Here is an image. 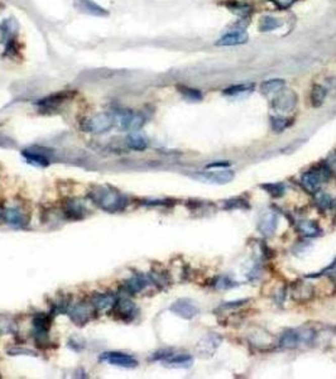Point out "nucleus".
<instances>
[{
  "instance_id": "nucleus-1",
  "label": "nucleus",
  "mask_w": 336,
  "mask_h": 379,
  "mask_svg": "<svg viewBox=\"0 0 336 379\" xmlns=\"http://www.w3.org/2000/svg\"><path fill=\"white\" fill-rule=\"evenodd\" d=\"M90 197L93 204L98 205L106 212H120L128 205V200L118 190L109 186H101L90 192Z\"/></svg>"
},
{
  "instance_id": "nucleus-2",
  "label": "nucleus",
  "mask_w": 336,
  "mask_h": 379,
  "mask_svg": "<svg viewBox=\"0 0 336 379\" xmlns=\"http://www.w3.org/2000/svg\"><path fill=\"white\" fill-rule=\"evenodd\" d=\"M115 124V118L109 113H101L96 114V115L91 116L90 119L83 123L82 129L86 133H93V134H101L108 131L109 129L113 128Z\"/></svg>"
},
{
  "instance_id": "nucleus-3",
  "label": "nucleus",
  "mask_w": 336,
  "mask_h": 379,
  "mask_svg": "<svg viewBox=\"0 0 336 379\" xmlns=\"http://www.w3.org/2000/svg\"><path fill=\"white\" fill-rule=\"evenodd\" d=\"M99 360L110 364V365L125 369L135 368L138 365V360L134 356L125 353H119V351H106V353H103L99 356Z\"/></svg>"
},
{
  "instance_id": "nucleus-4",
  "label": "nucleus",
  "mask_w": 336,
  "mask_h": 379,
  "mask_svg": "<svg viewBox=\"0 0 336 379\" xmlns=\"http://www.w3.org/2000/svg\"><path fill=\"white\" fill-rule=\"evenodd\" d=\"M95 311L96 310L93 308V306L91 305V303L81 302L71 308L70 312H68V316H70L71 321H72L75 325L83 326L92 318V313L95 312Z\"/></svg>"
},
{
  "instance_id": "nucleus-5",
  "label": "nucleus",
  "mask_w": 336,
  "mask_h": 379,
  "mask_svg": "<svg viewBox=\"0 0 336 379\" xmlns=\"http://www.w3.org/2000/svg\"><path fill=\"white\" fill-rule=\"evenodd\" d=\"M194 177L202 182H207V183L225 184L234 179V172L230 171V169H220V171L200 172V173L195 174Z\"/></svg>"
},
{
  "instance_id": "nucleus-6",
  "label": "nucleus",
  "mask_w": 336,
  "mask_h": 379,
  "mask_svg": "<svg viewBox=\"0 0 336 379\" xmlns=\"http://www.w3.org/2000/svg\"><path fill=\"white\" fill-rule=\"evenodd\" d=\"M169 310H171L174 315L179 316V317L184 318V320H191V318H194L200 311L196 303L192 300H188V298L177 300L176 302L172 303Z\"/></svg>"
},
{
  "instance_id": "nucleus-7",
  "label": "nucleus",
  "mask_w": 336,
  "mask_h": 379,
  "mask_svg": "<svg viewBox=\"0 0 336 379\" xmlns=\"http://www.w3.org/2000/svg\"><path fill=\"white\" fill-rule=\"evenodd\" d=\"M297 104V95L292 90H284L278 93L273 100V108L278 113H290Z\"/></svg>"
},
{
  "instance_id": "nucleus-8",
  "label": "nucleus",
  "mask_w": 336,
  "mask_h": 379,
  "mask_svg": "<svg viewBox=\"0 0 336 379\" xmlns=\"http://www.w3.org/2000/svg\"><path fill=\"white\" fill-rule=\"evenodd\" d=\"M111 311L118 316L119 320L126 321V322L133 320L136 315L135 305L130 300H128V298H121L119 301L116 300L115 305L111 308Z\"/></svg>"
},
{
  "instance_id": "nucleus-9",
  "label": "nucleus",
  "mask_w": 336,
  "mask_h": 379,
  "mask_svg": "<svg viewBox=\"0 0 336 379\" xmlns=\"http://www.w3.org/2000/svg\"><path fill=\"white\" fill-rule=\"evenodd\" d=\"M33 333H34L35 343L43 344V341L47 340L48 331L51 327V316L44 315V313H39L33 318ZM38 344V345H39Z\"/></svg>"
},
{
  "instance_id": "nucleus-10",
  "label": "nucleus",
  "mask_w": 336,
  "mask_h": 379,
  "mask_svg": "<svg viewBox=\"0 0 336 379\" xmlns=\"http://www.w3.org/2000/svg\"><path fill=\"white\" fill-rule=\"evenodd\" d=\"M75 8L81 13L93 17H108L109 12L92 0H75Z\"/></svg>"
},
{
  "instance_id": "nucleus-11",
  "label": "nucleus",
  "mask_w": 336,
  "mask_h": 379,
  "mask_svg": "<svg viewBox=\"0 0 336 379\" xmlns=\"http://www.w3.org/2000/svg\"><path fill=\"white\" fill-rule=\"evenodd\" d=\"M3 216H4L5 222L8 225L13 227H17V229H23V227L27 226L28 224V219L25 216L24 212L20 211L19 209L17 207H10V209H7L4 212H3Z\"/></svg>"
},
{
  "instance_id": "nucleus-12",
  "label": "nucleus",
  "mask_w": 336,
  "mask_h": 379,
  "mask_svg": "<svg viewBox=\"0 0 336 379\" xmlns=\"http://www.w3.org/2000/svg\"><path fill=\"white\" fill-rule=\"evenodd\" d=\"M277 215L272 211H264L259 217L258 221V230L263 235H270L277 229Z\"/></svg>"
},
{
  "instance_id": "nucleus-13",
  "label": "nucleus",
  "mask_w": 336,
  "mask_h": 379,
  "mask_svg": "<svg viewBox=\"0 0 336 379\" xmlns=\"http://www.w3.org/2000/svg\"><path fill=\"white\" fill-rule=\"evenodd\" d=\"M116 302V297L113 293H98L91 298V305L96 311H108L113 308Z\"/></svg>"
},
{
  "instance_id": "nucleus-14",
  "label": "nucleus",
  "mask_w": 336,
  "mask_h": 379,
  "mask_svg": "<svg viewBox=\"0 0 336 379\" xmlns=\"http://www.w3.org/2000/svg\"><path fill=\"white\" fill-rule=\"evenodd\" d=\"M72 93L73 92H71V91H61V92L52 93V95H50V96H47V98L39 100L38 105H39L40 108H44V109H53L57 105H60V104H62L63 101L71 99Z\"/></svg>"
},
{
  "instance_id": "nucleus-15",
  "label": "nucleus",
  "mask_w": 336,
  "mask_h": 379,
  "mask_svg": "<svg viewBox=\"0 0 336 379\" xmlns=\"http://www.w3.org/2000/svg\"><path fill=\"white\" fill-rule=\"evenodd\" d=\"M248 34L244 32H230L227 34L222 35L219 40L216 42V45H237V44H244L248 42Z\"/></svg>"
},
{
  "instance_id": "nucleus-16",
  "label": "nucleus",
  "mask_w": 336,
  "mask_h": 379,
  "mask_svg": "<svg viewBox=\"0 0 336 379\" xmlns=\"http://www.w3.org/2000/svg\"><path fill=\"white\" fill-rule=\"evenodd\" d=\"M22 156L29 164L35 167H48L50 166V159L42 152H35L32 149H25L22 152Z\"/></svg>"
},
{
  "instance_id": "nucleus-17",
  "label": "nucleus",
  "mask_w": 336,
  "mask_h": 379,
  "mask_svg": "<svg viewBox=\"0 0 336 379\" xmlns=\"http://www.w3.org/2000/svg\"><path fill=\"white\" fill-rule=\"evenodd\" d=\"M146 286H147L146 278L141 277V275H134V277H131L130 279H128L125 283H124L121 290L125 291V292L129 293V295H135V293L143 291L144 288H146Z\"/></svg>"
},
{
  "instance_id": "nucleus-18",
  "label": "nucleus",
  "mask_w": 336,
  "mask_h": 379,
  "mask_svg": "<svg viewBox=\"0 0 336 379\" xmlns=\"http://www.w3.org/2000/svg\"><path fill=\"white\" fill-rule=\"evenodd\" d=\"M163 363L171 368H189L192 365V358L186 354H172Z\"/></svg>"
},
{
  "instance_id": "nucleus-19",
  "label": "nucleus",
  "mask_w": 336,
  "mask_h": 379,
  "mask_svg": "<svg viewBox=\"0 0 336 379\" xmlns=\"http://www.w3.org/2000/svg\"><path fill=\"white\" fill-rule=\"evenodd\" d=\"M323 176L321 174L320 171H310L302 176V182L308 190L311 191H316L322 183Z\"/></svg>"
},
{
  "instance_id": "nucleus-20",
  "label": "nucleus",
  "mask_w": 336,
  "mask_h": 379,
  "mask_svg": "<svg viewBox=\"0 0 336 379\" xmlns=\"http://www.w3.org/2000/svg\"><path fill=\"white\" fill-rule=\"evenodd\" d=\"M65 212L70 219L78 220V219H82L83 215H85V212H86V209L81 202L76 201V200H70V201L66 204Z\"/></svg>"
},
{
  "instance_id": "nucleus-21",
  "label": "nucleus",
  "mask_w": 336,
  "mask_h": 379,
  "mask_svg": "<svg viewBox=\"0 0 336 379\" xmlns=\"http://www.w3.org/2000/svg\"><path fill=\"white\" fill-rule=\"evenodd\" d=\"M126 146L128 148H130L131 151H136V152H143L146 151L147 147H148V143H147L146 139L143 138L139 134H130L126 138Z\"/></svg>"
},
{
  "instance_id": "nucleus-22",
  "label": "nucleus",
  "mask_w": 336,
  "mask_h": 379,
  "mask_svg": "<svg viewBox=\"0 0 336 379\" xmlns=\"http://www.w3.org/2000/svg\"><path fill=\"white\" fill-rule=\"evenodd\" d=\"M285 85V81L282 78H272V80L264 81L260 85V90L263 93H272L277 92V91L282 90Z\"/></svg>"
},
{
  "instance_id": "nucleus-23",
  "label": "nucleus",
  "mask_w": 336,
  "mask_h": 379,
  "mask_svg": "<svg viewBox=\"0 0 336 379\" xmlns=\"http://www.w3.org/2000/svg\"><path fill=\"white\" fill-rule=\"evenodd\" d=\"M326 93H327V90H326L323 86H321V85L313 86L312 91H311V96H310L312 106L318 108V106L322 105L323 100H325V98H326Z\"/></svg>"
},
{
  "instance_id": "nucleus-24",
  "label": "nucleus",
  "mask_w": 336,
  "mask_h": 379,
  "mask_svg": "<svg viewBox=\"0 0 336 379\" xmlns=\"http://www.w3.org/2000/svg\"><path fill=\"white\" fill-rule=\"evenodd\" d=\"M283 23L279 19L274 17H263L259 22V30L260 32H270V30H274L277 28L282 27Z\"/></svg>"
},
{
  "instance_id": "nucleus-25",
  "label": "nucleus",
  "mask_w": 336,
  "mask_h": 379,
  "mask_svg": "<svg viewBox=\"0 0 336 379\" xmlns=\"http://www.w3.org/2000/svg\"><path fill=\"white\" fill-rule=\"evenodd\" d=\"M254 85L253 83H239V85H232L229 86L224 90V95L226 96H236L242 95V93L249 92L253 90Z\"/></svg>"
},
{
  "instance_id": "nucleus-26",
  "label": "nucleus",
  "mask_w": 336,
  "mask_h": 379,
  "mask_svg": "<svg viewBox=\"0 0 336 379\" xmlns=\"http://www.w3.org/2000/svg\"><path fill=\"white\" fill-rule=\"evenodd\" d=\"M298 343H300V334L296 331H288V333L283 334L282 339H280V346L287 349L295 348Z\"/></svg>"
},
{
  "instance_id": "nucleus-27",
  "label": "nucleus",
  "mask_w": 336,
  "mask_h": 379,
  "mask_svg": "<svg viewBox=\"0 0 336 379\" xmlns=\"http://www.w3.org/2000/svg\"><path fill=\"white\" fill-rule=\"evenodd\" d=\"M298 230L306 236H316L320 232L317 225L312 221H302L298 225Z\"/></svg>"
},
{
  "instance_id": "nucleus-28",
  "label": "nucleus",
  "mask_w": 336,
  "mask_h": 379,
  "mask_svg": "<svg viewBox=\"0 0 336 379\" xmlns=\"http://www.w3.org/2000/svg\"><path fill=\"white\" fill-rule=\"evenodd\" d=\"M134 114L131 111L125 110V111H120L118 115V123L119 126L124 130H129V126H130V121L133 119Z\"/></svg>"
},
{
  "instance_id": "nucleus-29",
  "label": "nucleus",
  "mask_w": 336,
  "mask_h": 379,
  "mask_svg": "<svg viewBox=\"0 0 336 379\" xmlns=\"http://www.w3.org/2000/svg\"><path fill=\"white\" fill-rule=\"evenodd\" d=\"M179 92L191 101H197L202 99V93L199 90H196V88H189L186 87V86H182V87H179Z\"/></svg>"
},
{
  "instance_id": "nucleus-30",
  "label": "nucleus",
  "mask_w": 336,
  "mask_h": 379,
  "mask_svg": "<svg viewBox=\"0 0 336 379\" xmlns=\"http://www.w3.org/2000/svg\"><path fill=\"white\" fill-rule=\"evenodd\" d=\"M229 9L231 10L232 13H235V14L237 15H247L248 13L250 12V8L248 7L247 4H239V3H235V4H232V7H229Z\"/></svg>"
},
{
  "instance_id": "nucleus-31",
  "label": "nucleus",
  "mask_w": 336,
  "mask_h": 379,
  "mask_svg": "<svg viewBox=\"0 0 336 379\" xmlns=\"http://www.w3.org/2000/svg\"><path fill=\"white\" fill-rule=\"evenodd\" d=\"M144 124V118L139 114H134L133 119L130 121V126H129V130H139V129L143 126Z\"/></svg>"
},
{
  "instance_id": "nucleus-32",
  "label": "nucleus",
  "mask_w": 336,
  "mask_h": 379,
  "mask_svg": "<svg viewBox=\"0 0 336 379\" xmlns=\"http://www.w3.org/2000/svg\"><path fill=\"white\" fill-rule=\"evenodd\" d=\"M287 119L285 118H275V119H272V125H273V129L277 131H282L283 129L287 128L290 124L287 123Z\"/></svg>"
},
{
  "instance_id": "nucleus-33",
  "label": "nucleus",
  "mask_w": 336,
  "mask_h": 379,
  "mask_svg": "<svg viewBox=\"0 0 336 379\" xmlns=\"http://www.w3.org/2000/svg\"><path fill=\"white\" fill-rule=\"evenodd\" d=\"M8 354H10V355H22V354H24V355H35L34 351L32 350H28V349H10V350H8Z\"/></svg>"
},
{
  "instance_id": "nucleus-34",
  "label": "nucleus",
  "mask_w": 336,
  "mask_h": 379,
  "mask_svg": "<svg viewBox=\"0 0 336 379\" xmlns=\"http://www.w3.org/2000/svg\"><path fill=\"white\" fill-rule=\"evenodd\" d=\"M229 162H224V161H220V162H214V163H210L209 166H207V168H220V167H222V168H225V167L229 166Z\"/></svg>"
},
{
  "instance_id": "nucleus-35",
  "label": "nucleus",
  "mask_w": 336,
  "mask_h": 379,
  "mask_svg": "<svg viewBox=\"0 0 336 379\" xmlns=\"http://www.w3.org/2000/svg\"><path fill=\"white\" fill-rule=\"evenodd\" d=\"M293 2H295V0H274L275 4L280 8H288Z\"/></svg>"
}]
</instances>
